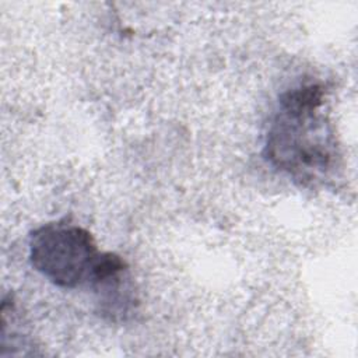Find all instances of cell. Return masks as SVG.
<instances>
[{"mask_svg": "<svg viewBox=\"0 0 358 358\" xmlns=\"http://www.w3.org/2000/svg\"><path fill=\"white\" fill-rule=\"evenodd\" d=\"M31 266L60 288L92 284L103 252L92 234L67 221L48 222L29 235Z\"/></svg>", "mask_w": 358, "mask_h": 358, "instance_id": "cell-2", "label": "cell"}, {"mask_svg": "<svg viewBox=\"0 0 358 358\" xmlns=\"http://www.w3.org/2000/svg\"><path fill=\"white\" fill-rule=\"evenodd\" d=\"M326 95L319 83L282 92L266 134L264 158L302 186L324 180L340 161L336 134L323 110Z\"/></svg>", "mask_w": 358, "mask_h": 358, "instance_id": "cell-1", "label": "cell"}]
</instances>
